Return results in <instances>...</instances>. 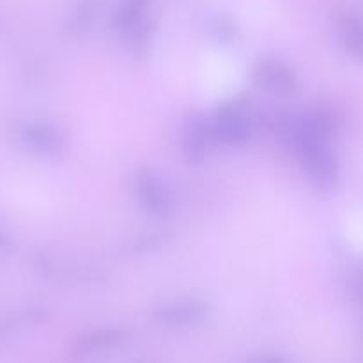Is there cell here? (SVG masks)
<instances>
[{
    "mask_svg": "<svg viewBox=\"0 0 363 363\" xmlns=\"http://www.w3.org/2000/svg\"><path fill=\"white\" fill-rule=\"evenodd\" d=\"M135 194L138 204L147 215L155 218H169L172 216L176 202L169 183L152 169H142L135 176Z\"/></svg>",
    "mask_w": 363,
    "mask_h": 363,
    "instance_id": "7a4b0ae2",
    "label": "cell"
},
{
    "mask_svg": "<svg viewBox=\"0 0 363 363\" xmlns=\"http://www.w3.org/2000/svg\"><path fill=\"white\" fill-rule=\"evenodd\" d=\"M337 25H339L340 41H342L346 52L354 59H362L363 30L360 16L351 9H344L337 14Z\"/></svg>",
    "mask_w": 363,
    "mask_h": 363,
    "instance_id": "30bf717a",
    "label": "cell"
},
{
    "mask_svg": "<svg viewBox=\"0 0 363 363\" xmlns=\"http://www.w3.org/2000/svg\"><path fill=\"white\" fill-rule=\"evenodd\" d=\"M14 250V241L11 240L9 234L4 230V227L0 225V254H11Z\"/></svg>",
    "mask_w": 363,
    "mask_h": 363,
    "instance_id": "4fadbf2b",
    "label": "cell"
},
{
    "mask_svg": "<svg viewBox=\"0 0 363 363\" xmlns=\"http://www.w3.org/2000/svg\"><path fill=\"white\" fill-rule=\"evenodd\" d=\"M335 123L323 110L287 116L277 124L284 144L296 152L303 174L315 190L328 194L340 179V163L332 144Z\"/></svg>",
    "mask_w": 363,
    "mask_h": 363,
    "instance_id": "6da1fadb",
    "label": "cell"
},
{
    "mask_svg": "<svg viewBox=\"0 0 363 363\" xmlns=\"http://www.w3.org/2000/svg\"><path fill=\"white\" fill-rule=\"evenodd\" d=\"M208 28L218 43L229 45V43L236 41L238 38V25L234 23V20L225 11H216V13L209 14Z\"/></svg>",
    "mask_w": 363,
    "mask_h": 363,
    "instance_id": "7c38bea8",
    "label": "cell"
},
{
    "mask_svg": "<svg viewBox=\"0 0 363 363\" xmlns=\"http://www.w3.org/2000/svg\"><path fill=\"white\" fill-rule=\"evenodd\" d=\"M211 123V138L227 147H238L250 140L254 133V124L250 116L234 103L220 106Z\"/></svg>",
    "mask_w": 363,
    "mask_h": 363,
    "instance_id": "3957f363",
    "label": "cell"
},
{
    "mask_svg": "<svg viewBox=\"0 0 363 363\" xmlns=\"http://www.w3.org/2000/svg\"><path fill=\"white\" fill-rule=\"evenodd\" d=\"M18 142L34 155L57 158L66 151V137L59 126L46 121H27L18 128Z\"/></svg>",
    "mask_w": 363,
    "mask_h": 363,
    "instance_id": "277c9868",
    "label": "cell"
},
{
    "mask_svg": "<svg viewBox=\"0 0 363 363\" xmlns=\"http://www.w3.org/2000/svg\"><path fill=\"white\" fill-rule=\"evenodd\" d=\"M99 11V0H78L69 13L64 30L73 38H80L91 28Z\"/></svg>",
    "mask_w": 363,
    "mask_h": 363,
    "instance_id": "8fae6325",
    "label": "cell"
},
{
    "mask_svg": "<svg viewBox=\"0 0 363 363\" xmlns=\"http://www.w3.org/2000/svg\"><path fill=\"white\" fill-rule=\"evenodd\" d=\"M255 363H287V362L284 360V358L273 357V358H266V360H259V362H255Z\"/></svg>",
    "mask_w": 363,
    "mask_h": 363,
    "instance_id": "5bb4252c",
    "label": "cell"
},
{
    "mask_svg": "<svg viewBox=\"0 0 363 363\" xmlns=\"http://www.w3.org/2000/svg\"><path fill=\"white\" fill-rule=\"evenodd\" d=\"M252 78L259 89L275 96H291L300 89V80L293 67L273 57L259 60L252 71Z\"/></svg>",
    "mask_w": 363,
    "mask_h": 363,
    "instance_id": "5b68a950",
    "label": "cell"
},
{
    "mask_svg": "<svg viewBox=\"0 0 363 363\" xmlns=\"http://www.w3.org/2000/svg\"><path fill=\"white\" fill-rule=\"evenodd\" d=\"M128 333L121 328H98L78 337L73 344V354L77 358L92 357L119 347L126 342Z\"/></svg>",
    "mask_w": 363,
    "mask_h": 363,
    "instance_id": "ba28073f",
    "label": "cell"
},
{
    "mask_svg": "<svg viewBox=\"0 0 363 363\" xmlns=\"http://www.w3.org/2000/svg\"><path fill=\"white\" fill-rule=\"evenodd\" d=\"M211 307L201 298L169 301L155 311V319L167 328H191L209 318Z\"/></svg>",
    "mask_w": 363,
    "mask_h": 363,
    "instance_id": "8992f818",
    "label": "cell"
},
{
    "mask_svg": "<svg viewBox=\"0 0 363 363\" xmlns=\"http://www.w3.org/2000/svg\"><path fill=\"white\" fill-rule=\"evenodd\" d=\"M211 140V123L202 113H190L181 130V152L184 163L190 167L201 165Z\"/></svg>",
    "mask_w": 363,
    "mask_h": 363,
    "instance_id": "52a82bcc",
    "label": "cell"
},
{
    "mask_svg": "<svg viewBox=\"0 0 363 363\" xmlns=\"http://www.w3.org/2000/svg\"><path fill=\"white\" fill-rule=\"evenodd\" d=\"M151 4L152 0H121L112 16V27L119 38H124L128 32L151 20L149 16Z\"/></svg>",
    "mask_w": 363,
    "mask_h": 363,
    "instance_id": "9c48e42d",
    "label": "cell"
}]
</instances>
